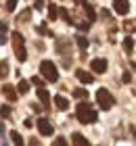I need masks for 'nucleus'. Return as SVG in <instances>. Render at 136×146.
I'll use <instances>...</instances> for the list:
<instances>
[{"instance_id": "obj_1", "label": "nucleus", "mask_w": 136, "mask_h": 146, "mask_svg": "<svg viewBox=\"0 0 136 146\" xmlns=\"http://www.w3.org/2000/svg\"><path fill=\"white\" fill-rule=\"evenodd\" d=\"M76 115H78V121L80 123H94L96 121V113H94L88 104L84 102V104H78V109H76Z\"/></svg>"}, {"instance_id": "obj_2", "label": "nucleus", "mask_w": 136, "mask_h": 146, "mask_svg": "<svg viewBox=\"0 0 136 146\" xmlns=\"http://www.w3.org/2000/svg\"><path fill=\"white\" fill-rule=\"evenodd\" d=\"M96 102L100 104V109L109 111V109L115 104V98H113V94H109V90L98 88V90H96Z\"/></svg>"}, {"instance_id": "obj_3", "label": "nucleus", "mask_w": 136, "mask_h": 146, "mask_svg": "<svg viewBox=\"0 0 136 146\" xmlns=\"http://www.w3.org/2000/svg\"><path fill=\"white\" fill-rule=\"evenodd\" d=\"M13 48H15V56L23 63L27 58V52H25V46H23V36L19 31H13Z\"/></svg>"}, {"instance_id": "obj_4", "label": "nucleus", "mask_w": 136, "mask_h": 146, "mask_svg": "<svg viewBox=\"0 0 136 146\" xmlns=\"http://www.w3.org/2000/svg\"><path fill=\"white\" fill-rule=\"evenodd\" d=\"M40 71H42V75L48 79V82H57L59 79V71H57L52 61H42L40 63Z\"/></svg>"}, {"instance_id": "obj_5", "label": "nucleus", "mask_w": 136, "mask_h": 146, "mask_svg": "<svg viewBox=\"0 0 136 146\" xmlns=\"http://www.w3.org/2000/svg\"><path fill=\"white\" fill-rule=\"evenodd\" d=\"M38 131L42 136H52L54 134V127L50 125L48 119H38Z\"/></svg>"}, {"instance_id": "obj_6", "label": "nucleus", "mask_w": 136, "mask_h": 146, "mask_svg": "<svg viewBox=\"0 0 136 146\" xmlns=\"http://www.w3.org/2000/svg\"><path fill=\"white\" fill-rule=\"evenodd\" d=\"M90 69H92L94 73H105V71H107V58H92Z\"/></svg>"}, {"instance_id": "obj_7", "label": "nucleus", "mask_w": 136, "mask_h": 146, "mask_svg": "<svg viewBox=\"0 0 136 146\" xmlns=\"http://www.w3.org/2000/svg\"><path fill=\"white\" fill-rule=\"evenodd\" d=\"M113 9H115L117 15H128L130 4H128V0H113Z\"/></svg>"}, {"instance_id": "obj_8", "label": "nucleus", "mask_w": 136, "mask_h": 146, "mask_svg": "<svg viewBox=\"0 0 136 146\" xmlns=\"http://www.w3.org/2000/svg\"><path fill=\"white\" fill-rule=\"evenodd\" d=\"M76 77L80 79L82 84H92L94 82V75H92V73H88V71H84V69H78L76 71Z\"/></svg>"}, {"instance_id": "obj_9", "label": "nucleus", "mask_w": 136, "mask_h": 146, "mask_svg": "<svg viewBox=\"0 0 136 146\" xmlns=\"http://www.w3.org/2000/svg\"><path fill=\"white\" fill-rule=\"evenodd\" d=\"M38 98L42 100V104H44V107H48V102H50V94L46 92V88H44V86H40V88H38Z\"/></svg>"}, {"instance_id": "obj_10", "label": "nucleus", "mask_w": 136, "mask_h": 146, "mask_svg": "<svg viewBox=\"0 0 136 146\" xmlns=\"http://www.w3.org/2000/svg\"><path fill=\"white\" fill-rule=\"evenodd\" d=\"M54 104H57L59 111H67L69 109V100H67L65 96H54Z\"/></svg>"}, {"instance_id": "obj_11", "label": "nucleus", "mask_w": 136, "mask_h": 146, "mask_svg": "<svg viewBox=\"0 0 136 146\" xmlns=\"http://www.w3.org/2000/svg\"><path fill=\"white\" fill-rule=\"evenodd\" d=\"M71 142L76 144V146H90V142H88L82 134H73V136H71Z\"/></svg>"}, {"instance_id": "obj_12", "label": "nucleus", "mask_w": 136, "mask_h": 146, "mask_svg": "<svg viewBox=\"0 0 136 146\" xmlns=\"http://www.w3.org/2000/svg\"><path fill=\"white\" fill-rule=\"evenodd\" d=\"M2 92H4V96L9 98L11 102H15V100H17V92L13 90V86H4V88H2Z\"/></svg>"}, {"instance_id": "obj_13", "label": "nucleus", "mask_w": 136, "mask_h": 146, "mask_svg": "<svg viewBox=\"0 0 136 146\" xmlns=\"http://www.w3.org/2000/svg\"><path fill=\"white\" fill-rule=\"evenodd\" d=\"M57 17H59L57 4H50V6H48V19H50V21H57Z\"/></svg>"}, {"instance_id": "obj_14", "label": "nucleus", "mask_w": 136, "mask_h": 146, "mask_svg": "<svg viewBox=\"0 0 136 146\" xmlns=\"http://www.w3.org/2000/svg\"><path fill=\"white\" fill-rule=\"evenodd\" d=\"M17 90H19V94H27L29 92V82H25V79H21L17 86Z\"/></svg>"}, {"instance_id": "obj_15", "label": "nucleus", "mask_w": 136, "mask_h": 146, "mask_svg": "<svg viewBox=\"0 0 136 146\" xmlns=\"http://www.w3.org/2000/svg\"><path fill=\"white\" fill-rule=\"evenodd\" d=\"M76 44L80 46L82 50H86V48H88V38H86V36H78V38H76Z\"/></svg>"}, {"instance_id": "obj_16", "label": "nucleus", "mask_w": 136, "mask_h": 146, "mask_svg": "<svg viewBox=\"0 0 136 146\" xmlns=\"http://www.w3.org/2000/svg\"><path fill=\"white\" fill-rule=\"evenodd\" d=\"M9 75V61H0V77H6Z\"/></svg>"}, {"instance_id": "obj_17", "label": "nucleus", "mask_w": 136, "mask_h": 146, "mask_svg": "<svg viewBox=\"0 0 136 146\" xmlns=\"http://www.w3.org/2000/svg\"><path fill=\"white\" fill-rule=\"evenodd\" d=\"M84 11H86V15H88V19H90V21H94V19H96V13H94V9H92L90 4L84 2Z\"/></svg>"}, {"instance_id": "obj_18", "label": "nucleus", "mask_w": 136, "mask_h": 146, "mask_svg": "<svg viewBox=\"0 0 136 146\" xmlns=\"http://www.w3.org/2000/svg\"><path fill=\"white\" fill-rule=\"evenodd\" d=\"M121 46H124V50L128 52V54H130V52H132V48H134V42H132V38H126Z\"/></svg>"}, {"instance_id": "obj_19", "label": "nucleus", "mask_w": 136, "mask_h": 146, "mask_svg": "<svg viewBox=\"0 0 136 146\" xmlns=\"http://www.w3.org/2000/svg\"><path fill=\"white\" fill-rule=\"evenodd\" d=\"M11 138H13V142H15L17 146H21V144H23V138L19 136V131H11Z\"/></svg>"}, {"instance_id": "obj_20", "label": "nucleus", "mask_w": 136, "mask_h": 146, "mask_svg": "<svg viewBox=\"0 0 136 146\" xmlns=\"http://www.w3.org/2000/svg\"><path fill=\"white\" fill-rule=\"evenodd\" d=\"M73 96H76V98H86L88 92H86L84 88H76V90H73Z\"/></svg>"}, {"instance_id": "obj_21", "label": "nucleus", "mask_w": 136, "mask_h": 146, "mask_svg": "<svg viewBox=\"0 0 136 146\" xmlns=\"http://www.w3.org/2000/svg\"><path fill=\"white\" fill-rule=\"evenodd\" d=\"M124 29H126V31H134V29H136V19H132V21L124 23Z\"/></svg>"}, {"instance_id": "obj_22", "label": "nucleus", "mask_w": 136, "mask_h": 146, "mask_svg": "<svg viewBox=\"0 0 136 146\" xmlns=\"http://www.w3.org/2000/svg\"><path fill=\"white\" fill-rule=\"evenodd\" d=\"M15 6H17V0H6V11L9 13L15 11Z\"/></svg>"}, {"instance_id": "obj_23", "label": "nucleus", "mask_w": 136, "mask_h": 146, "mask_svg": "<svg viewBox=\"0 0 136 146\" xmlns=\"http://www.w3.org/2000/svg\"><path fill=\"white\" fill-rule=\"evenodd\" d=\"M29 17H31V11H23L21 15H19V21H27Z\"/></svg>"}, {"instance_id": "obj_24", "label": "nucleus", "mask_w": 136, "mask_h": 146, "mask_svg": "<svg viewBox=\"0 0 136 146\" xmlns=\"http://www.w3.org/2000/svg\"><path fill=\"white\" fill-rule=\"evenodd\" d=\"M121 82H124V84H130V82H132V75H130L128 71H124V75H121Z\"/></svg>"}, {"instance_id": "obj_25", "label": "nucleus", "mask_w": 136, "mask_h": 146, "mask_svg": "<svg viewBox=\"0 0 136 146\" xmlns=\"http://www.w3.org/2000/svg\"><path fill=\"white\" fill-rule=\"evenodd\" d=\"M11 115V109L9 107H0V117H9Z\"/></svg>"}, {"instance_id": "obj_26", "label": "nucleus", "mask_w": 136, "mask_h": 146, "mask_svg": "<svg viewBox=\"0 0 136 146\" xmlns=\"http://www.w3.org/2000/svg\"><path fill=\"white\" fill-rule=\"evenodd\" d=\"M31 84H36V86H44V79L36 75V77H31Z\"/></svg>"}, {"instance_id": "obj_27", "label": "nucleus", "mask_w": 136, "mask_h": 146, "mask_svg": "<svg viewBox=\"0 0 136 146\" xmlns=\"http://www.w3.org/2000/svg\"><path fill=\"white\" fill-rule=\"evenodd\" d=\"M46 0H36V4H33V9H38V11H42V6H44Z\"/></svg>"}, {"instance_id": "obj_28", "label": "nucleus", "mask_w": 136, "mask_h": 146, "mask_svg": "<svg viewBox=\"0 0 136 146\" xmlns=\"http://www.w3.org/2000/svg\"><path fill=\"white\" fill-rule=\"evenodd\" d=\"M52 144H54V146H67V142L63 140V138H59V140H54Z\"/></svg>"}, {"instance_id": "obj_29", "label": "nucleus", "mask_w": 136, "mask_h": 146, "mask_svg": "<svg viewBox=\"0 0 136 146\" xmlns=\"http://www.w3.org/2000/svg\"><path fill=\"white\" fill-rule=\"evenodd\" d=\"M90 25H92V23H90V21H88V23H80V25H78V27H80L82 31H86L88 27H90Z\"/></svg>"}, {"instance_id": "obj_30", "label": "nucleus", "mask_w": 136, "mask_h": 146, "mask_svg": "<svg viewBox=\"0 0 136 146\" xmlns=\"http://www.w3.org/2000/svg\"><path fill=\"white\" fill-rule=\"evenodd\" d=\"M38 34H48V31H46L44 25H40V27H38Z\"/></svg>"}, {"instance_id": "obj_31", "label": "nucleus", "mask_w": 136, "mask_h": 146, "mask_svg": "<svg viewBox=\"0 0 136 146\" xmlns=\"http://www.w3.org/2000/svg\"><path fill=\"white\" fill-rule=\"evenodd\" d=\"M4 42H6V36H4V34H0V44H4Z\"/></svg>"}, {"instance_id": "obj_32", "label": "nucleus", "mask_w": 136, "mask_h": 146, "mask_svg": "<svg viewBox=\"0 0 136 146\" xmlns=\"http://www.w3.org/2000/svg\"><path fill=\"white\" fill-rule=\"evenodd\" d=\"M6 29V23H2V21H0V31H4Z\"/></svg>"}, {"instance_id": "obj_33", "label": "nucleus", "mask_w": 136, "mask_h": 146, "mask_svg": "<svg viewBox=\"0 0 136 146\" xmlns=\"http://www.w3.org/2000/svg\"><path fill=\"white\" fill-rule=\"evenodd\" d=\"M134 136H136V131H134Z\"/></svg>"}]
</instances>
